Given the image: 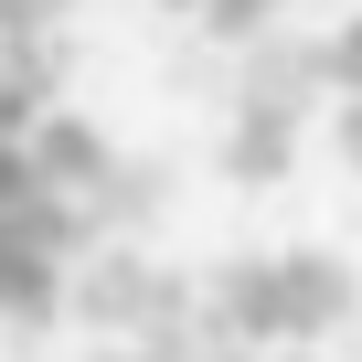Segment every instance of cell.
I'll list each match as a JSON object with an SVG mask.
<instances>
[{
  "label": "cell",
  "instance_id": "1",
  "mask_svg": "<svg viewBox=\"0 0 362 362\" xmlns=\"http://www.w3.org/2000/svg\"><path fill=\"white\" fill-rule=\"evenodd\" d=\"M75 320H96V330H149V320H181V288L149 277L139 256H107V267H86Z\"/></svg>",
  "mask_w": 362,
  "mask_h": 362
},
{
  "label": "cell",
  "instance_id": "2",
  "mask_svg": "<svg viewBox=\"0 0 362 362\" xmlns=\"http://www.w3.org/2000/svg\"><path fill=\"white\" fill-rule=\"evenodd\" d=\"M203 320H214L224 341H288V288H277V267H224L214 298H203Z\"/></svg>",
  "mask_w": 362,
  "mask_h": 362
},
{
  "label": "cell",
  "instance_id": "3",
  "mask_svg": "<svg viewBox=\"0 0 362 362\" xmlns=\"http://www.w3.org/2000/svg\"><path fill=\"white\" fill-rule=\"evenodd\" d=\"M33 170H43V181H64V192H96L117 160H107L96 117H75V107H43V117H33Z\"/></svg>",
  "mask_w": 362,
  "mask_h": 362
},
{
  "label": "cell",
  "instance_id": "4",
  "mask_svg": "<svg viewBox=\"0 0 362 362\" xmlns=\"http://www.w3.org/2000/svg\"><path fill=\"white\" fill-rule=\"evenodd\" d=\"M277 288H288V341H309V330H330V320H351V267L341 256H277Z\"/></svg>",
  "mask_w": 362,
  "mask_h": 362
},
{
  "label": "cell",
  "instance_id": "5",
  "mask_svg": "<svg viewBox=\"0 0 362 362\" xmlns=\"http://www.w3.org/2000/svg\"><path fill=\"white\" fill-rule=\"evenodd\" d=\"M288 149H298V107H288V96H256V107L235 117V139H224V170H235V181H277Z\"/></svg>",
  "mask_w": 362,
  "mask_h": 362
},
{
  "label": "cell",
  "instance_id": "6",
  "mask_svg": "<svg viewBox=\"0 0 362 362\" xmlns=\"http://www.w3.org/2000/svg\"><path fill=\"white\" fill-rule=\"evenodd\" d=\"M309 75H330L341 96H362V22H341V33H330V43L309 54Z\"/></svg>",
  "mask_w": 362,
  "mask_h": 362
},
{
  "label": "cell",
  "instance_id": "7",
  "mask_svg": "<svg viewBox=\"0 0 362 362\" xmlns=\"http://www.w3.org/2000/svg\"><path fill=\"white\" fill-rule=\"evenodd\" d=\"M96 203H107L117 224H139V214L160 203V170H107V181H96Z\"/></svg>",
  "mask_w": 362,
  "mask_h": 362
},
{
  "label": "cell",
  "instance_id": "8",
  "mask_svg": "<svg viewBox=\"0 0 362 362\" xmlns=\"http://www.w3.org/2000/svg\"><path fill=\"white\" fill-rule=\"evenodd\" d=\"M64 22V0H0V43H43Z\"/></svg>",
  "mask_w": 362,
  "mask_h": 362
},
{
  "label": "cell",
  "instance_id": "9",
  "mask_svg": "<svg viewBox=\"0 0 362 362\" xmlns=\"http://www.w3.org/2000/svg\"><path fill=\"white\" fill-rule=\"evenodd\" d=\"M330 139H341V160H351V170H362V96H351V107H341V128H330Z\"/></svg>",
  "mask_w": 362,
  "mask_h": 362
},
{
  "label": "cell",
  "instance_id": "10",
  "mask_svg": "<svg viewBox=\"0 0 362 362\" xmlns=\"http://www.w3.org/2000/svg\"><path fill=\"white\" fill-rule=\"evenodd\" d=\"M214 362H245V351H214Z\"/></svg>",
  "mask_w": 362,
  "mask_h": 362
}]
</instances>
